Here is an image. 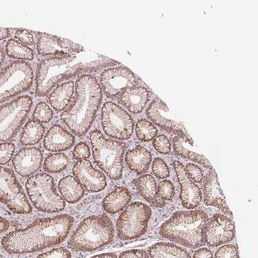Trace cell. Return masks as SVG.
<instances>
[{"instance_id": "1", "label": "cell", "mask_w": 258, "mask_h": 258, "mask_svg": "<svg viewBox=\"0 0 258 258\" xmlns=\"http://www.w3.org/2000/svg\"><path fill=\"white\" fill-rule=\"evenodd\" d=\"M73 224L74 218L67 214L39 218L25 229H18L6 235L2 240V245L10 254L40 251L63 242Z\"/></svg>"}, {"instance_id": "2", "label": "cell", "mask_w": 258, "mask_h": 258, "mask_svg": "<svg viewBox=\"0 0 258 258\" xmlns=\"http://www.w3.org/2000/svg\"><path fill=\"white\" fill-rule=\"evenodd\" d=\"M118 62L91 50L42 60L37 67L36 95L45 97L58 83L84 73H92Z\"/></svg>"}, {"instance_id": "3", "label": "cell", "mask_w": 258, "mask_h": 258, "mask_svg": "<svg viewBox=\"0 0 258 258\" xmlns=\"http://www.w3.org/2000/svg\"><path fill=\"white\" fill-rule=\"evenodd\" d=\"M102 98V90L97 79L83 75L76 82L74 102L62 113L61 120L75 135L83 137L93 124Z\"/></svg>"}, {"instance_id": "4", "label": "cell", "mask_w": 258, "mask_h": 258, "mask_svg": "<svg viewBox=\"0 0 258 258\" xmlns=\"http://www.w3.org/2000/svg\"><path fill=\"white\" fill-rule=\"evenodd\" d=\"M208 215L202 210L174 213L160 229L163 238L190 248L204 245L203 230Z\"/></svg>"}, {"instance_id": "5", "label": "cell", "mask_w": 258, "mask_h": 258, "mask_svg": "<svg viewBox=\"0 0 258 258\" xmlns=\"http://www.w3.org/2000/svg\"><path fill=\"white\" fill-rule=\"evenodd\" d=\"M114 229L106 215L90 216L83 220L69 241V247L76 251H92L112 242Z\"/></svg>"}, {"instance_id": "6", "label": "cell", "mask_w": 258, "mask_h": 258, "mask_svg": "<svg viewBox=\"0 0 258 258\" xmlns=\"http://www.w3.org/2000/svg\"><path fill=\"white\" fill-rule=\"evenodd\" d=\"M90 141L95 163L113 180H120L123 176L125 145L105 139L99 131L92 132Z\"/></svg>"}, {"instance_id": "7", "label": "cell", "mask_w": 258, "mask_h": 258, "mask_svg": "<svg viewBox=\"0 0 258 258\" xmlns=\"http://www.w3.org/2000/svg\"><path fill=\"white\" fill-rule=\"evenodd\" d=\"M26 187L32 203L41 212L56 213L65 208V201L56 193L54 179L50 175L40 173L31 176Z\"/></svg>"}, {"instance_id": "8", "label": "cell", "mask_w": 258, "mask_h": 258, "mask_svg": "<svg viewBox=\"0 0 258 258\" xmlns=\"http://www.w3.org/2000/svg\"><path fill=\"white\" fill-rule=\"evenodd\" d=\"M33 71L27 62H12L0 73V103L16 97L31 88Z\"/></svg>"}, {"instance_id": "9", "label": "cell", "mask_w": 258, "mask_h": 258, "mask_svg": "<svg viewBox=\"0 0 258 258\" xmlns=\"http://www.w3.org/2000/svg\"><path fill=\"white\" fill-rule=\"evenodd\" d=\"M152 216L150 207L144 203L135 202L128 205L116 223L118 238L133 240L145 234Z\"/></svg>"}, {"instance_id": "10", "label": "cell", "mask_w": 258, "mask_h": 258, "mask_svg": "<svg viewBox=\"0 0 258 258\" xmlns=\"http://www.w3.org/2000/svg\"><path fill=\"white\" fill-rule=\"evenodd\" d=\"M33 99L22 96L0 107V141H9L16 137L29 114Z\"/></svg>"}, {"instance_id": "11", "label": "cell", "mask_w": 258, "mask_h": 258, "mask_svg": "<svg viewBox=\"0 0 258 258\" xmlns=\"http://www.w3.org/2000/svg\"><path fill=\"white\" fill-rule=\"evenodd\" d=\"M0 201L13 212L27 214L32 212L22 186L11 169L0 167Z\"/></svg>"}, {"instance_id": "12", "label": "cell", "mask_w": 258, "mask_h": 258, "mask_svg": "<svg viewBox=\"0 0 258 258\" xmlns=\"http://www.w3.org/2000/svg\"><path fill=\"white\" fill-rule=\"evenodd\" d=\"M101 123L108 137L121 141L131 138L135 126L132 116L119 105L112 102H107L103 105Z\"/></svg>"}, {"instance_id": "13", "label": "cell", "mask_w": 258, "mask_h": 258, "mask_svg": "<svg viewBox=\"0 0 258 258\" xmlns=\"http://www.w3.org/2000/svg\"><path fill=\"white\" fill-rule=\"evenodd\" d=\"M100 82L107 97L116 99L123 92L139 84L133 71L125 67L105 70L101 73Z\"/></svg>"}, {"instance_id": "14", "label": "cell", "mask_w": 258, "mask_h": 258, "mask_svg": "<svg viewBox=\"0 0 258 258\" xmlns=\"http://www.w3.org/2000/svg\"><path fill=\"white\" fill-rule=\"evenodd\" d=\"M235 237L234 224L227 216L215 214L208 221L203 230L205 244L216 247L230 242Z\"/></svg>"}, {"instance_id": "15", "label": "cell", "mask_w": 258, "mask_h": 258, "mask_svg": "<svg viewBox=\"0 0 258 258\" xmlns=\"http://www.w3.org/2000/svg\"><path fill=\"white\" fill-rule=\"evenodd\" d=\"M37 35V52L41 56L69 55L85 51L84 47L69 39L45 33Z\"/></svg>"}, {"instance_id": "16", "label": "cell", "mask_w": 258, "mask_h": 258, "mask_svg": "<svg viewBox=\"0 0 258 258\" xmlns=\"http://www.w3.org/2000/svg\"><path fill=\"white\" fill-rule=\"evenodd\" d=\"M146 113L148 117L164 131L191 138L188 134L187 130L181 123L171 119L169 117L170 114H169L168 107L159 98H156L152 101L147 110Z\"/></svg>"}, {"instance_id": "17", "label": "cell", "mask_w": 258, "mask_h": 258, "mask_svg": "<svg viewBox=\"0 0 258 258\" xmlns=\"http://www.w3.org/2000/svg\"><path fill=\"white\" fill-rule=\"evenodd\" d=\"M73 174L89 192H99L107 185L106 178L101 171L94 168L88 160H80L73 167Z\"/></svg>"}, {"instance_id": "18", "label": "cell", "mask_w": 258, "mask_h": 258, "mask_svg": "<svg viewBox=\"0 0 258 258\" xmlns=\"http://www.w3.org/2000/svg\"><path fill=\"white\" fill-rule=\"evenodd\" d=\"M173 167L181 187L180 199L182 206L187 210L197 208L202 199V193L199 186L190 180L184 165L180 161L173 162Z\"/></svg>"}, {"instance_id": "19", "label": "cell", "mask_w": 258, "mask_h": 258, "mask_svg": "<svg viewBox=\"0 0 258 258\" xmlns=\"http://www.w3.org/2000/svg\"><path fill=\"white\" fill-rule=\"evenodd\" d=\"M43 153L39 148H23L18 152L13 160V165L19 175L31 176L41 168Z\"/></svg>"}, {"instance_id": "20", "label": "cell", "mask_w": 258, "mask_h": 258, "mask_svg": "<svg viewBox=\"0 0 258 258\" xmlns=\"http://www.w3.org/2000/svg\"><path fill=\"white\" fill-rule=\"evenodd\" d=\"M204 199L205 204L220 209L225 214L232 216L226 202L225 197L220 187L216 171H211L206 177L204 183Z\"/></svg>"}, {"instance_id": "21", "label": "cell", "mask_w": 258, "mask_h": 258, "mask_svg": "<svg viewBox=\"0 0 258 258\" xmlns=\"http://www.w3.org/2000/svg\"><path fill=\"white\" fill-rule=\"evenodd\" d=\"M74 136L59 125H54L49 130L44 141V148L50 152L65 151L75 143Z\"/></svg>"}, {"instance_id": "22", "label": "cell", "mask_w": 258, "mask_h": 258, "mask_svg": "<svg viewBox=\"0 0 258 258\" xmlns=\"http://www.w3.org/2000/svg\"><path fill=\"white\" fill-rule=\"evenodd\" d=\"M150 94L146 88L135 86L129 88L122 93L118 101L133 114H139L146 106Z\"/></svg>"}, {"instance_id": "23", "label": "cell", "mask_w": 258, "mask_h": 258, "mask_svg": "<svg viewBox=\"0 0 258 258\" xmlns=\"http://www.w3.org/2000/svg\"><path fill=\"white\" fill-rule=\"evenodd\" d=\"M151 162V153L142 146L132 149L125 155L128 168L139 175L145 174L148 170Z\"/></svg>"}, {"instance_id": "24", "label": "cell", "mask_w": 258, "mask_h": 258, "mask_svg": "<svg viewBox=\"0 0 258 258\" xmlns=\"http://www.w3.org/2000/svg\"><path fill=\"white\" fill-rule=\"evenodd\" d=\"M193 144L192 139L188 138L184 136L178 135L173 139V148L175 154L184 159L197 162L207 168L213 169L212 164L204 156L192 151L191 148Z\"/></svg>"}, {"instance_id": "25", "label": "cell", "mask_w": 258, "mask_h": 258, "mask_svg": "<svg viewBox=\"0 0 258 258\" xmlns=\"http://www.w3.org/2000/svg\"><path fill=\"white\" fill-rule=\"evenodd\" d=\"M131 199L132 195L127 188L118 187L105 198L102 205L105 212L115 214L125 209Z\"/></svg>"}, {"instance_id": "26", "label": "cell", "mask_w": 258, "mask_h": 258, "mask_svg": "<svg viewBox=\"0 0 258 258\" xmlns=\"http://www.w3.org/2000/svg\"><path fill=\"white\" fill-rule=\"evenodd\" d=\"M75 84L73 82L63 83L50 94L49 101L56 112L65 110L74 95Z\"/></svg>"}, {"instance_id": "27", "label": "cell", "mask_w": 258, "mask_h": 258, "mask_svg": "<svg viewBox=\"0 0 258 258\" xmlns=\"http://www.w3.org/2000/svg\"><path fill=\"white\" fill-rule=\"evenodd\" d=\"M59 189L63 199L71 204L79 202L85 195L84 188L74 177L62 178L59 182Z\"/></svg>"}, {"instance_id": "28", "label": "cell", "mask_w": 258, "mask_h": 258, "mask_svg": "<svg viewBox=\"0 0 258 258\" xmlns=\"http://www.w3.org/2000/svg\"><path fill=\"white\" fill-rule=\"evenodd\" d=\"M149 255L151 258H191L184 248L171 244L159 242L149 248Z\"/></svg>"}, {"instance_id": "29", "label": "cell", "mask_w": 258, "mask_h": 258, "mask_svg": "<svg viewBox=\"0 0 258 258\" xmlns=\"http://www.w3.org/2000/svg\"><path fill=\"white\" fill-rule=\"evenodd\" d=\"M133 184L139 195L149 203H153L157 197V186L155 179L151 175L146 174L136 178Z\"/></svg>"}, {"instance_id": "30", "label": "cell", "mask_w": 258, "mask_h": 258, "mask_svg": "<svg viewBox=\"0 0 258 258\" xmlns=\"http://www.w3.org/2000/svg\"><path fill=\"white\" fill-rule=\"evenodd\" d=\"M45 133L44 126L35 120H29L24 128L20 142L24 146L37 144L42 139Z\"/></svg>"}, {"instance_id": "31", "label": "cell", "mask_w": 258, "mask_h": 258, "mask_svg": "<svg viewBox=\"0 0 258 258\" xmlns=\"http://www.w3.org/2000/svg\"><path fill=\"white\" fill-rule=\"evenodd\" d=\"M6 52L9 57L16 59L33 60L34 52L31 48L16 39H10L6 46Z\"/></svg>"}, {"instance_id": "32", "label": "cell", "mask_w": 258, "mask_h": 258, "mask_svg": "<svg viewBox=\"0 0 258 258\" xmlns=\"http://www.w3.org/2000/svg\"><path fill=\"white\" fill-rule=\"evenodd\" d=\"M69 163V157L67 154L60 153L50 154L45 160L44 170L48 173L61 172L67 168Z\"/></svg>"}, {"instance_id": "33", "label": "cell", "mask_w": 258, "mask_h": 258, "mask_svg": "<svg viewBox=\"0 0 258 258\" xmlns=\"http://www.w3.org/2000/svg\"><path fill=\"white\" fill-rule=\"evenodd\" d=\"M136 133L139 140L143 142H149L155 138L158 131L151 122L146 119H141L136 126Z\"/></svg>"}, {"instance_id": "34", "label": "cell", "mask_w": 258, "mask_h": 258, "mask_svg": "<svg viewBox=\"0 0 258 258\" xmlns=\"http://www.w3.org/2000/svg\"><path fill=\"white\" fill-rule=\"evenodd\" d=\"M53 117V112L48 104L40 102L36 106L33 112V118L41 123L50 122Z\"/></svg>"}, {"instance_id": "35", "label": "cell", "mask_w": 258, "mask_h": 258, "mask_svg": "<svg viewBox=\"0 0 258 258\" xmlns=\"http://www.w3.org/2000/svg\"><path fill=\"white\" fill-rule=\"evenodd\" d=\"M175 195V188L174 184L170 180H163L160 182L157 187V197L161 202L165 203V201H171L174 199Z\"/></svg>"}, {"instance_id": "36", "label": "cell", "mask_w": 258, "mask_h": 258, "mask_svg": "<svg viewBox=\"0 0 258 258\" xmlns=\"http://www.w3.org/2000/svg\"><path fill=\"white\" fill-rule=\"evenodd\" d=\"M16 146L12 143H0V165L8 163L12 159Z\"/></svg>"}, {"instance_id": "37", "label": "cell", "mask_w": 258, "mask_h": 258, "mask_svg": "<svg viewBox=\"0 0 258 258\" xmlns=\"http://www.w3.org/2000/svg\"><path fill=\"white\" fill-rule=\"evenodd\" d=\"M153 145L156 151L163 154H169L171 152V143L166 136L161 135L154 138Z\"/></svg>"}, {"instance_id": "38", "label": "cell", "mask_w": 258, "mask_h": 258, "mask_svg": "<svg viewBox=\"0 0 258 258\" xmlns=\"http://www.w3.org/2000/svg\"><path fill=\"white\" fill-rule=\"evenodd\" d=\"M153 172L159 178H166L169 176V170L166 163L161 158H156L153 163Z\"/></svg>"}, {"instance_id": "39", "label": "cell", "mask_w": 258, "mask_h": 258, "mask_svg": "<svg viewBox=\"0 0 258 258\" xmlns=\"http://www.w3.org/2000/svg\"><path fill=\"white\" fill-rule=\"evenodd\" d=\"M215 258H239L238 248L232 244L222 246L216 251Z\"/></svg>"}, {"instance_id": "40", "label": "cell", "mask_w": 258, "mask_h": 258, "mask_svg": "<svg viewBox=\"0 0 258 258\" xmlns=\"http://www.w3.org/2000/svg\"><path fill=\"white\" fill-rule=\"evenodd\" d=\"M185 171L188 177L192 181L197 183L202 182L204 176H203L202 169L199 166L191 163L187 164Z\"/></svg>"}, {"instance_id": "41", "label": "cell", "mask_w": 258, "mask_h": 258, "mask_svg": "<svg viewBox=\"0 0 258 258\" xmlns=\"http://www.w3.org/2000/svg\"><path fill=\"white\" fill-rule=\"evenodd\" d=\"M90 156V150L87 143L81 142L78 143L73 151V159L75 160H86Z\"/></svg>"}, {"instance_id": "42", "label": "cell", "mask_w": 258, "mask_h": 258, "mask_svg": "<svg viewBox=\"0 0 258 258\" xmlns=\"http://www.w3.org/2000/svg\"><path fill=\"white\" fill-rule=\"evenodd\" d=\"M37 258H71V253L64 248H54L50 251L40 254Z\"/></svg>"}, {"instance_id": "43", "label": "cell", "mask_w": 258, "mask_h": 258, "mask_svg": "<svg viewBox=\"0 0 258 258\" xmlns=\"http://www.w3.org/2000/svg\"><path fill=\"white\" fill-rule=\"evenodd\" d=\"M16 38L18 39L19 42L22 43L26 46H31L34 44L33 36L31 32L27 30L20 29L18 30L16 33Z\"/></svg>"}, {"instance_id": "44", "label": "cell", "mask_w": 258, "mask_h": 258, "mask_svg": "<svg viewBox=\"0 0 258 258\" xmlns=\"http://www.w3.org/2000/svg\"><path fill=\"white\" fill-rule=\"evenodd\" d=\"M119 258H149V256L145 250L133 249L123 252Z\"/></svg>"}, {"instance_id": "45", "label": "cell", "mask_w": 258, "mask_h": 258, "mask_svg": "<svg viewBox=\"0 0 258 258\" xmlns=\"http://www.w3.org/2000/svg\"><path fill=\"white\" fill-rule=\"evenodd\" d=\"M194 258H213V254L209 248H199L195 252Z\"/></svg>"}, {"instance_id": "46", "label": "cell", "mask_w": 258, "mask_h": 258, "mask_svg": "<svg viewBox=\"0 0 258 258\" xmlns=\"http://www.w3.org/2000/svg\"><path fill=\"white\" fill-rule=\"evenodd\" d=\"M9 228V223L8 220L0 216V234L8 230Z\"/></svg>"}, {"instance_id": "47", "label": "cell", "mask_w": 258, "mask_h": 258, "mask_svg": "<svg viewBox=\"0 0 258 258\" xmlns=\"http://www.w3.org/2000/svg\"><path fill=\"white\" fill-rule=\"evenodd\" d=\"M11 31L9 28L0 27V41L10 37Z\"/></svg>"}, {"instance_id": "48", "label": "cell", "mask_w": 258, "mask_h": 258, "mask_svg": "<svg viewBox=\"0 0 258 258\" xmlns=\"http://www.w3.org/2000/svg\"><path fill=\"white\" fill-rule=\"evenodd\" d=\"M91 258H117V256L114 253H103L94 256Z\"/></svg>"}, {"instance_id": "49", "label": "cell", "mask_w": 258, "mask_h": 258, "mask_svg": "<svg viewBox=\"0 0 258 258\" xmlns=\"http://www.w3.org/2000/svg\"><path fill=\"white\" fill-rule=\"evenodd\" d=\"M5 52H4L3 49L0 48V68L3 66L4 61H5Z\"/></svg>"}]
</instances>
